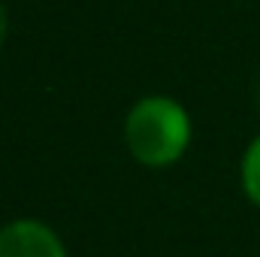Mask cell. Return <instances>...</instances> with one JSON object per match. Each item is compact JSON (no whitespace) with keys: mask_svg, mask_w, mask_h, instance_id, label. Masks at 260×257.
<instances>
[{"mask_svg":"<svg viewBox=\"0 0 260 257\" xmlns=\"http://www.w3.org/2000/svg\"><path fill=\"white\" fill-rule=\"evenodd\" d=\"M130 154L145 167H170L191 139L188 112L170 97H142L124 121Z\"/></svg>","mask_w":260,"mask_h":257,"instance_id":"6da1fadb","label":"cell"},{"mask_svg":"<svg viewBox=\"0 0 260 257\" xmlns=\"http://www.w3.org/2000/svg\"><path fill=\"white\" fill-rule=\"evenodd\" d=\"M0 257H67V251L52 227L21 218L0 230Z\"/></svg>","mask_w":260,"mask_h":257,"instance_id":"7a4b0ae2","label":"cell"},{"mask_svg":"<svg viewBox=\"0 0 260 257\" xmlns=\"http://www.w3.org/2000/svg\"><path fill=\"white\" fill-rule=\"evenodd\" d=\"M242 188L251 197V203L260 206V136L248 145L242 157Z\"/></svg>","mask_w":260,"mask_h":257,"instance_id":"3957f363","label":"cell"},{"mask_svg":"<svg viewBox=\"0 0 260 257\" xmlns=\"http://www.w3.org/2000/svg\"><path fill=\"white\" fill-rule=\"evenodd\" d=\"M6 30H9V18H6V9H3V3H0V46H3V40H6Z\"/></svg>","mask_w":260,"mask_h":257,"instance_id":"277c9868","label":"cell"}]
</instances>
